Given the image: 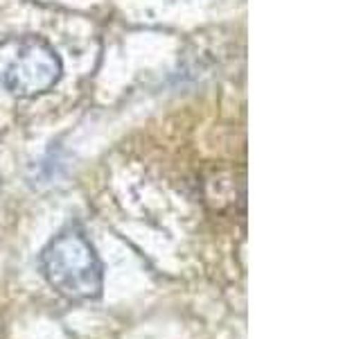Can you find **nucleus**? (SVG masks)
<instances>
[{
    "instance_id": "2",
    "label": "nucleus",
    "mask_w": 361,
    "mask_h": 339,
    "mask_svg": "<svg viewBox=\"0 0 361 339\" xmlns=\"http://www.w3.org/2000/svg\"><path fill=\"white\" fill-rule=\"evenodd\" d=\"M63 66L52 45L34 34L0 41V86L16 97H39L59 82Z\"/></svg>"
},
{
    "instance_id": "1",
    "label": "nucleus",
    "mask_w": 361,
    "mask_h": 339,
    "mask_svg": "<svg viewBox=\"0 0 361 339\" xmlns=\"http://www.w3.org/2000/svg\"><path fill=\"white\" fill-rule=\"evenodd\" d=\"M41 271L50 287L71 301H95L104 287V269L93 242L79 226L56 233L41 254Z\"/></svg>"
}]
</instances>
